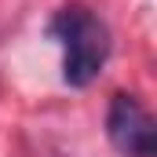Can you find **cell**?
Wrapping results in <instances>:
<instances>
[{
	"label": "cell",
	"mask_w": 157,
	"mask_h": 157,
	"mask_svg": "<svg viewBox=\"0 0 157 157\" xmlns=\"http://www.w3.org/2000/svg\"><path fill=\"white\" fill-rule=\"evenodd\" d=\"M48 33L62 44V80L70 88H88L110 59V29L88 7H66L51 18Z\"/></svg>",
	"instance_id": "obj_1"
},
{
	"label": "cell",
	"mask_w": 157,
	"mask_h": 157,
	"mask_svg": "<svg viewBox=\"0 0 157 157\" xmlns=\"http://www.w3.org/2000/svg\"><path fill=\"white\" fill-rule=\"evenodd\" d=\"M106 135L124 157H154L157 154V132L150 113L139 106L135 95H113L106 113Z\"/></svg>",
	"instance_id": "obj_2"
}]
</instances>
